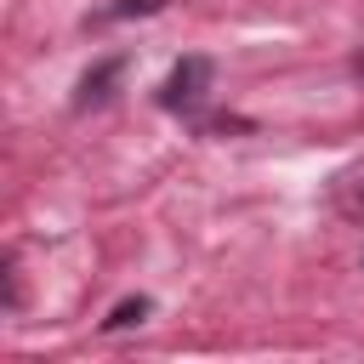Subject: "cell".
Listing matches in <instances>:
<instances>
[{"mask_svg":"<svg viewBox=\"0 0 364 364\" xmlns=\"http://www.w3.org/2000/svg\"><path fill=\"white\" fill-rule=\"evenodd\" d=\"M205 91H210V63H205V57H182V63L171 68L159 102H165V108H199Z\"/></svg>","mask_w":364,"mask_h":364,"instance_id":"6da1fadb","label":"cell"},{"mask_svg":"<svg viewBox=\"0 0 364 364\" xmlns=\"http://www.w3.org/2000/svg\"><path fill=\"white\" fill-rule=\"evenodd\" d=\"M358 74H364V57H358Z\"/></svg>","mask_w":364,"mask_h":364,"instance_id":"8992f818","label":"cell"},{"mask_svg":"<svg viewBox=\"0 0 364 364\" xmlns=\"http://www.w3.org/2000/svg\"><path fill=\"white\" fill-rule=\"evenodd\" d=\"M336 210L353 216V222H364V176H341L336 182Z\"/></svg>","mask_w":364,"mask_h":364,"instance_id":"7a4b0ae2","label":"cell"},{"mask_svg":"<svg viewBox=\"0 0 364 364\" xmlns=\"http://www.w3.org/2000/svg\"><path fill=\"white\" fill-rule=\"evenodd\" d=\"M119 74V63H102L97 74H85V85H80V102H102L108 97V80Z\"/></svg>","mask_w":364,"mask_h":364,"instance_id":"3957f363","label":"cell"},{"mask_svg":"<svg viewBox=\"0 0 364 364\" xmlns=\"http://www.w3.org/2000/svg\"><path fill=\"white\" fill-rule=\"evenodd\" d=\"M142 313H148V301H142V296H136V301H119V307H114V318H108V330H125V324H136Z\"/></svg>","mask_w":364,"mask_h":364,"instance_id":"5b68a950","label":"cell"},{"mask_svg":"<svg viewBox=\"0 0 364 364\" xmlns=\"http://www.w3.org/2000/svg\"><path fill=\"white\" fill-rule=\"evenodd\" d=\"M165 0H119V6H108V11H97V23H114V17H131V11H159Z\"/></svg>","mask_w":364,"mask_h":364,"instance_id":"277c9868","label":"cell"}]
</instances>
